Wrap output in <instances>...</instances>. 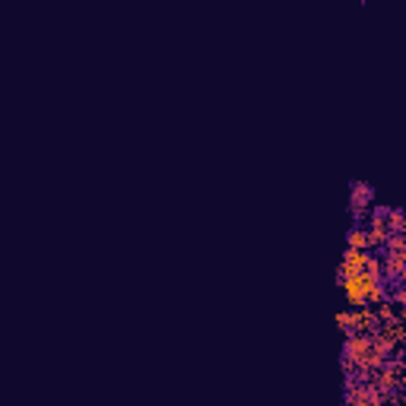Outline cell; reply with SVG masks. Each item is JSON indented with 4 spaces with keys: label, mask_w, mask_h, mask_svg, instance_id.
<instances>
[{
    "label": "cell",
    "mask_w": 406,
    "mask_h": 406,
    "mask_svg": "<svg viewBox=\"0 0 406 406\" xmlns=\"http://www.w3.org/2000/svg\"><path fill=\"white\" fill-rule=\"evenodd\" d=\"M371 203H375V188H371L369 181H353L349 184V213H353L355 226H362L369 219Z\"/></svg>",
    "instance_id": "obj_1"
},
{
    "label": "cell",
    "mask_w": 406,
    "mask_h": 406,
    "mask_svg": "<svg viewBox=\"0 0 406 406\" xmlns=\"http://www.w3.org/2000/svg\"><path fill=\"white\" fill-rule=\"evenodd\" d=\"M337 286L343 289L349 308H369V279H365V273H359V276H346V279H337Z\"/></svg>",
    "instance_id": "obj_2"
},
{
    "label": "cell",
    "mask_w": 406,
    "mask_h": 406,
    "mask_svg": "<svg viewBox=\"0 0 406 406\" xmlns=\"http://www.w3.org/2000/svg\"><path fill=\"white\" fill-rule=\"evenodd\" d=\"M369 254H371V251H346V254H343V261H339V267H337V279H346V276H359V273H365Z\"/></svg>",
    "instance_id": "obj_3"
},
{
    "label": "cell",
    "mask_w": 406,
    "mask_h": 406,
    "mask_svg": "<svg viewBox=\"0 0 406 406\" xmlns=\"http://www.w3.org/2000/svg\"><path fill=\"white\" fill-rule=\"evenodd\" d=\"M378 337H384L387 343H394V346H403V337H406V330H403V317H397V321H387V324H378Z\"/></svg>",
    "instance_id": "obj_4"
},
{
    "label": "cell",
    "mask_w": 406,
    "mask_h": 406,
    "mask_svg": "<svg viewBox=\"0 0 406 406\" xmlns=\"http://www.w3.org/2000/svg\"><path fill=\"white\" fill-rule=\"evenodd\" d=\"M353 311H355V333H365V337L378 333V315H375V308H353Z\"/></svg>",
    "instance_id": "obj_5"
},
{
    "label": "cell",
    "mask_w": 406,
    "mask_h": 406,
    "mask_svg": "<svg viewBox=\"0 0 406 406\" xmlns=\"http://www.w3.org/2000/svg\"><path fill=\"white\" fill-rule=\"evenodd\" d=\"M384 226H387V235H406V216H403V210H397V206H387Z\"/></svg>",
    "instance_id": "obj_6"
},
{
    "label": "cell",
    "mask_w": 406,
    "mask_h": 406,
    "mask_svg": "<svg viewBox=\"0 0 406 406\" xmlns=\"http://www.w3.org/2000/svg\"><path fill=\"white\" fill-rule=\"evenodd\" d=\"M365 384L369 381H349L346 378V406H369V400H365Z\"/></svg>",
    "instance_id": "obj_7"
},
{
    "label": "cell",
    "mask_w": 406,
    "mask_h": 406,
    "mask_svg": "<svg viewBox=\"0 0 406 406\" xmlns=\"http://www.w3.org/2000/svg\"><path fill=\"white\" fill-rule=\"evenodd\" d=\"M346 251H371L369 248V235H365V226H353L346 232Z\"/></svg>",
    "instance_id": "obj_8"
},
{
    "label": "cell",
    "mask_w": 406,
    "mask_h": 406,
    "mask_svg": "<svg viewBox=\"0 0 406 406\" xmlns=\"http://www.w3.org/2000/svg\"><path fill=\"white\" fill-rule=\"evenodd\" d=\"M375 315H378V324H387V321L403 317V311H400L397 305H391V301H384V305H378V308H375Z\"/></svg>",
    "instance_id": "obj_9"
},
{
    "label": "cell",
    "mask_w": 406,
    "mask_h": 406,
    "mask_svg": "<svg viewBox=\"0 0 406 406\" xmlns=\"http://www.w3.org/2000/svg\"><path fill=\"white\" fill-rule=\"evenodd\" d=\"M337 327L346 333V337H353V333H355V311L353 308L339 311V315H337Z\"/></svg>",
    "instance_id": "obj_10"
},
{
    "label": "cell",
    "mask_w": 406,
    "mask_h": 406,
    "mask_svg": "<svg viewBox=\"0 0 406 406\" xmlns=\"http://www.w3.org/2000/svg\"><path fill=\"white\" fill-rule=\"evenodd\" d=\"M381 251L384 254H406V235H387Z\"/></svg>",
    "instance_id": "obj_11"
}]
</instances>
